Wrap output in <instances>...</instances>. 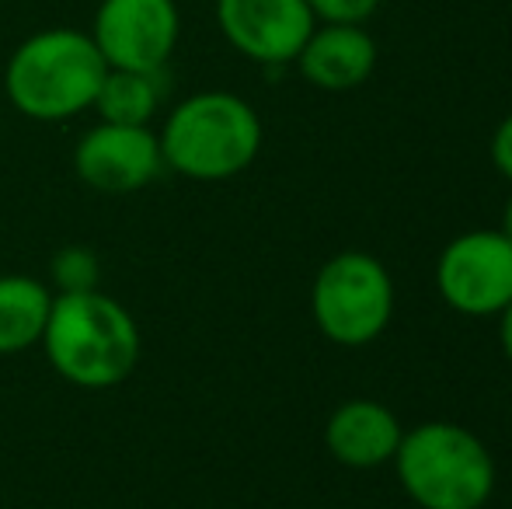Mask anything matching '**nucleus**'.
Returning a JSON list of instances; mask_svg holds the SVG:
<instances>
[{
	"instance_id": "f257e3e1",
	"label": "nucleus",
	"mask_w": 512,
	"mask_h": 509,
	"mask_svg": "<svg viewBox=\"0 0 512 509\" xmlns=\"http://www.w3.org/2000/svg\"><path fill=\"white\" fill-rule=\"evenodd\" d=\"M42 349L63 381L105 391L133 374L143 346L133 314L119 300L102 290H84L53 293Z\"/></svg>"
},
{
	"instance_id": "f03ea898",
	"label": "nucleus",
	"mask_w": 512,
	"mask_h": 509,
	"mask_svg": "<svg viewBox=\"0 0 512 509\" xmlns=\"http://www.w3.org/2000/svg\"><path fill=\"white\" fill-rule=\"evenodd\" d=\"M105 60L81 28H42L28 35L4 67L7 102L35 123H63L95 105Z\"/></svg>"
},
{
	"instance_id": "7ed1b4c3",
	"label": "nucleus",
	"mask_w": 512,
	"mask_h": 509,
	"mask_svg": "<svg viewBox=\"0 0 512 509\" xmlns=\"http://www.w3.org/2000/svg\"><path fill=\"white\" fill-rule=\"evenodd\" d=\"M157 140L164 168L196 182H227L262 150V119L234 91H199L171 109Z\"/></svg>"
},
{
	"instance_id": "20e7f679",
	"label": "nucleus",
	"mask_w": 512,
	"mask_h": 509,
	"mask_svg": "<svg viewBox=\"0 0 512 509\" xmlns=\"http://www.w3.org/2000/svg\"><path fill=\"white\" fill-rule=\"evenodd\" d=\"M391 464L405 496L422 509H481L495 489L492 454L457 422L408 429Z\"/></svg>"
},
{
	"instance_id": "39448f33",
	"label": "nucleus",
	"mask_w": 512,
	"mask_h": 509,
	"mask_svg": "<svg viewBox=\"0 0 512 509\" xmlns=\"http://www.w3.org/2000/svg\"><path fill=\"white\" fill-rule=\"evenodd\" d=\"M314 325L335 346H366L394 318V279L380 258L338 252L317 269L310 286Z\"/></svg>"
},
{
	"instance_id": "423d86ee",
	"label": "nucleus",
	"mask_w": 512,
	"mask_h": 509,
	"mask_svg": "<svg viewBox=\"0 0 512 509\" xmlns=\"http://www.w3.org/2000/svg\"><path fill=\"white\" fill-rule=\"evenodd\" d=\"M91 42L112 70H164L182 35L175 0H102Z\"/></svg>"
},
{
	"instance_id": "0eeeda50",
	"label": "nucleus",
	"mask_w": 512,
	"mask_h": 509,
	"mask_svg": "<svg viewBox=\"0 0 512 509\" xmlns=\"http://www.w3.org/2000/svg\"><path fill=\"white\" fill-rule=\"evenodd\" d=\"M436 286L453 311L492 318L512 300V241L502 231H467L443 248Z\"/></svg>"
},
{
	"instance_id": "6e6552de",
	"label": "nucleus",
	"mask_w": 512,
	"mask_h": 509,
	"mask_svg": "<svg viewBox=\"0 0 512 509\" xmlns=\"http://www.w3.org/2000/svg\"><path fill=\"white\" fill-rule=\"evenodd\" d=\"M223 39L262 67H286L314 32L307 0H216Z\"/></svg>"
},
{
	"instance_id": "1a4fd4ad",
	"label": "nucleus",
	"mask_w": 512,
	"mask_h": 509,
	"mask_svg": "<svg viewBox=\"0 0 512 509\" xmlns=\"http://www.w3.org/2000/svg\"><path fill=\"white\" fill-rule=\"evenodd\" d=\"M164 168L161 140L150 126L98 123L77 140L74 171L98 192H136Z\"/></svg>"
},
{
	"instance_id": "9d476101",
	"label": "nucleus",
	"mask_w": 512,
	"mask_h": 509,
	"mask_svg": "<svg viewBox=\"0 0 512 509\" xmlns=\"http://www.w3.org/2000/svg\"><path fill=\"white\" fill-rule=\"evenodd\" d=\"M401 436L405 429H401L398 415L373 398L342 401L324 426V443H328L331 457L356 471L391 464L401 447Z\"/></svg>"
},
{
	"instance_id": "9b49d317",
	"label": "nucleus",
	"mask_w": 512,
	"mask_h": 509,
	"mask_svg": "<svg viewBox=\"0 0 512 509\" xmlns=\"http://www.w3.org/2000/svg\"><path fill=\"white\" fill-rule=\"evenodd\" d=\"M293 63L314 88L352 91L377 67V42L363 25H314Z\"/></svg>"
},
{
	"instance_id": "f8f14e48",
	"label": "nucleus",
	"mask_w": 512,
	"mask_h": 509,
	"mask_svg": "<svg viewBox=\"0 0 512 509\" xmlns=\"http://www.w3.org/2000/svg\"><path fill=\"white\" fill-rule=\"evenodd\" d=\"M53 293L32 276H0V356H18L42 342Z\"/></svg>"
},
{
	"instance_id": "ddd939ff",
	"label": "nucleus",
	"mask_w": 512,
	"mask_h": 509,
	"mask_svg": "<svg viewBox=\"0 0 512 509\" xmlns=\"http://www.w3.org/2000/svg\"><path fill=\"white\" fill-rule=\"evenodd\" d=\"M164 70H105L102 88L91 109L102 123L119 126H147L157 116L164 98Z\"/></svg>"
},
{
	"instance_id": "4468645a",
	"label": "nucleus",
	"mask_w": 512,
	"mask_h": 509,
	"mask_svg": "<svg viewBox=\"0 0 512 509\" xmlns=\"http://www.w3.org/2000/svg\"><path fill=\"white\" fill-rule=\"evenodd\" d=\"M98 258L88 248H63L53 258V283L60 293H84V290H98Z\"/></svg>"
},
{
	"instance_id": "2eb2a0df",
	"label": "nucleus",
	"mask_w": 512,
	"mask_h": 509,
	"mask_svg": "<svg viewBox=\"0 0 512 509\" xmlns=\"http://www.w3.org/2000/svg\"><path fill=\"white\" fill-rule=\"evenodd\" d=\"M307 7L314 21L324 25H363L366 18H373L380 0H307Z\"/></svg>"
},
{
	"instance_id": "dca6fc26",
	"label": "nucleus",
	"mask_w": 512,
	"mask_h": 509,
	"mask_svg": "<svg viewBox=\"0 0 512 509\" xmlns=\"http://www.w3.org/2000/svg\"><path fill=\"white\" fill-rule=\"evenodd\" d=\"M492 161H495V168L502 171V178H509V182H512V116L502 119L499 129H495V136H492Z\"/></svg>"
},
{
	"instance_id": "f3484780",
	"label": "nucleus",
	"mask_w": 512,
	"mask_h": 509,
	"mask_svg": "<svg viewBox=\"0 0 512 509\" xmlns=\"http://www.w3.org/2000/svg\"><path fill=\"white\" fill-rule=\"evenodd\" d=\"M499 342H502V353H506L512 363V300L499 311Z\"/></svg>"
},
{
	"instance_id": "a211bd4d",
	"label": "nucleus",
	"mask_w": 512,
	"mask_h": 509,
	"mask_svg": "<svg viewBox=\"0 0 512 509\" xmlns=\"http://www.w3.org/2000/svg\"><path fill=\"white\" fill-rule=\"evenodd\" d=\"M499 231L512 241V196L506 199V210H502V227H499Z\"/></svg>"
}]
</instances>
